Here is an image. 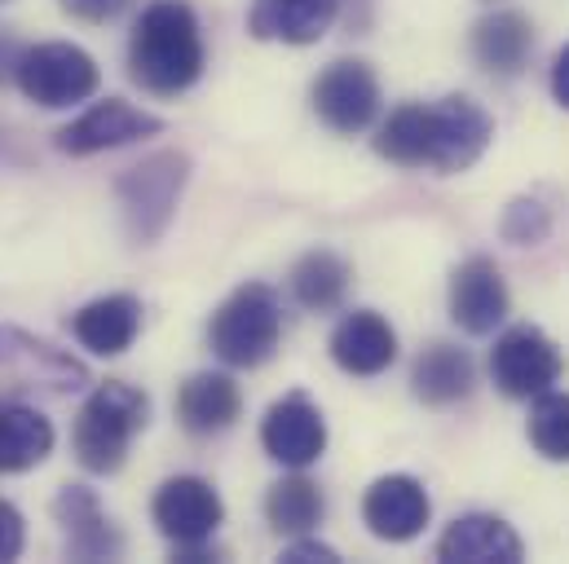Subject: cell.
I'll return each mask as SVG.
<instances>
[{
  "mask_svg": "<svg viewBox=\"0 0 569 564\" xmlns=\"http://www.w3.org/2000/svg\"><path fill=\"white\" fill-rule=\"evenodd\" d=\"M495 141L490 111L468 98L450 93L441 102H402L376 129V150L398 168H432L441 177L468 172Z\"/></svg>",
  "mask_w": 569,
  "mask_h": 564,
  "instance_id": "cell-1",
  "label": "cell"
},
{
  "mask_svg": "<svg viewBox=\"0 0 569 564\" xmlns=\"http://www.w3.org/2000/svg\"><path fill=\"white\" fill-rule=\"evenodd\" d=\"M208 44L186 0H150L129 36V75L154 98H177L203 80Z\"/></svg>",
  "mask_w": 569,
  "mask_h": 564,
  "instance_id": "cell-2",
  "label": "cell"
},
{
  "mask_svg": "<svg viewBox=\"0 0 569 564\" xmlns=\"http://www.w3.org/2000/svg\"><path fill=\"white\" fill-rule=\"evenodd\" d=\"M150 423V397H146L138 384H124V380H107L98 384L80 415L71 427V450H76V463L93 476H111L124 467L129 459V445L133 436Z\"/></svg>",
  "mask_w": 569,
  "mask_h": 564,
  "instance_id": "cell-3",
  "label": "cell"
},
{
  "mask_svg": "<svg viewBox=\"0 0 569 564\" xmlns=\"http://www.w3.org/2000/svg\"><path fill=\"white\" fill-rule=\"evenodd\" d=\"M208 344L234 371L266 366L283 344V300H279V291L266 286V282L234 286L208 322Z\"/></svg>",
  "mask_w": 569,
  "mask_h": 564,
  "instance_id": "cell-4",
  "label": "cell"
},
{
  "mask_svg": "<svg viewBox=\"0 0 569 564\" xmlns=\"http://www.w3.org/2000/svg\"><path fill=\"white\" fill-rule=\"evenodd\" d=\"M89 366L80 357H71L67 349L22 331V326H0V406L13 402H53V397H71L84 393Z\"/></svg>",
  "mask_w": 569,
  "mask_h": 564,
  "instance_id": "cell-5",
  "label": "cell"
},
{
  "mask_svg": "<svg viewBox=\"0 0 569 564\" xmlns=\"http://www.w3.org/2000/svg\"><path fill=\"white\" fill-rule=\"evenodd\" d=\"M190 181V154L186 150H154L142 163L124 168V177L116 181V199H120V216L133 243H154L163 239V230L177 216V203L186 194Z\"/></svg>",
  "mask_w": 569,
  "mask_h": 564,
  "instance_id": "cell-6",
  "label": "cell"
},
{
  "mask_svg": "<svg viewBox=\"0 0 569 564\" xmlns=\"http://www.w3.org/2000/svg\"><path fill=\"white\" fill-rule=\"evenodd\" d=\"M13 84L31 107L67 111L98 93L102 67L89 49H80L71 40H40V44H22V53L13 62Z\"/></svg>",
  "mask_w": 569,
  "mask_h": 564,
  "instance_id": "cell-7",
  "label": "cell"
},
{
  "mask_svg": "<svg viewBox=\"0 0 569 564\" xmlns=\"http://www.w3.org/2000/svg\"><path fill=\"white\" fill-rule=\"evenodd\" d=\"M566 375L561 344L539 326H508L490 349V380L512 402H535L539 393L557 389Z\"/></svg>",
  "mask_w": 569,
  "mask_h": 564,
  "instance_id": "cell-8",
  "label": "cell"
},
{
  "mask_svg": "<svg viewBox=\"0 0 569 564\" xmlns=\"http://www.w3.org/2000/svg\"><path fill=\"white\" fill-rule=\"evenodd\" d=\"M150 521L172 543V552H186L217 538L226 521V503L203 476H168L150 498Z\"/></svg>",
  "mask_w": 569,
  "mask_h": 564,
  "instance_id": "cell-9",
  "label": "cell"
},
{
  "mask_svg": "<svg viewBox=\"0 0 569 564\" xmlns=\"http://www.w3.org/2000/svg\"><path fill=\"white\" fill-rule=\"evenodd\" d=\"M309 102H313V115L331 129V133H367L380 115V75L362 62V58H340L331 62L313 89H309Z\"/></svg>",
  "mask_w": 569,
  "mask_h": 564,
  "instance_id": "cell-10",
  "label": "cell"
},
{
  "mask_svg": "<svg viewBox=\"0 0 569 564\" xmlns=\"http://www.w3.org/2000/svg\"><path fill=\"white\" fill-rule=\"evenodd\" d=\"M159 133H163L159 115H150L124 98H102L89 111H80L67 129H58V150L71 159H89V154H107V150L133 145L142 138H159Z\"/></svg>",
  "mask_w": 569,
  "mask_h": 564,
  "instance_id": "cell-11",
  "label": "cell"
},
{
  "mask_svg": "<svg viewBox=\"0 0 569 564\" xmlns=\"http://www.w3.org/2000/svg\"><path fill=\"white\" fill-rule=\"evenodd\" d=\"M428 516H432V498H428L425 481H416L407 472H389V476L371 481L362 494V525L380 543L420 538Z\"/></svg>",
  "mask_w": 569,
  "mask_h": 564,
  "instance_id": "cell-12",
  "label": "cell"
},
{
  "mask_svg": "<svg viewBox=\"0 0 569 564\" xmlns=\"http://www.w3.org/2000/svg\"><path fill=\"white\" fill-rule=\"evenodd\" d=\"M261 445L274 463H283L291 472L313 467L327 454V420L313 406L309 393H287L279 397L266 420H261Z\"/></svg>",
  "mask_w": 569,
  "mask_h": 564,
  "instance_id": "cell-13",
  "label": "cell"
},
{
  "mask_svg": "<svg viewBox=\"0 0 569 564\" xmlns=\"http://www.w3.org/2000/svg\"><path fill=\"white\" fill-rule=\"evenodd\" d=\"M53 521L62 525V547L71 561H120L124 534L107 516L102 498L89 485H62L53 498Z\"/></svg>",
  "mask_w": 569,
  "mask_h": 564,
  "instance_id": "cell-14",
  "label": "cell"
},
{
  "mask_svg": "<svg viewBox=\"0 0 569 564\" xmlns=\"http://www.w3.org/2000/svg\"><path fill=\"white\" fill-rule=\"evenodd\" d=\"M512 295L490 256H468L450 274V322L468 335H495L508 322Z\"/></svg>",
  "mask_w": 569,
  "mask_h": 564,
  "instance_id": "cell-15",
  "label": "cell"
},
{
  "mask_svg": "<svg viewBox=\"0 0 569 564\" xmlns=\"http://www.w3.org/2000/svg\"><path fill=\"white\" fill-rule=\"evenodd\" d=\"M327 349H331V362H336L345 375H353V380H376V375H385V371L398 362V331L389 326L385 313H376V309H353V313H345V318L336 322Z\"/></svg>",
  "mask_w": 569,
  "mask_h": 564,
  "instance_id": "cell-16",
  "label": "cell"
},
{
  "mask_svg": "<svg viewBox=\"0 0 569 564\" xmlns=\"http://www.w3.org/2000/svg\"><path fill=\"white\" fill-rule=\"evenodd\" d=\"M432 556L441 564H521L526 561V543L503 516L468 512V516H459L441 530Z\"/></svg>",
  "mask_w": 569,
  "mask_h": 564,
  "instance_id": "cell-17",
  "label": "cell"
},
{
  "mask_svg": "<svg viewBox=\"0 0 569 564\" xmlns=\"http://www.w3.org/2000/svg\"><path fill=\"white\" fill-rule=\"evenodd\" d=\"M71 335L93 357H120L142 335V300L129 291H107L71 313Z\"/></svg>",
  "mask_w": 569,
  "mask_h": 564,
  "instance_id": "cell-18",
  "label": "cell"
},
{
  "mask_svg": "<svg viewBox=\"0 0 569 564\" xmlns=\"http://www.w3.org/2000/svg\"><path fill=\"white\" fill-rule=\"evenodd\" d=\"M340 18V0H252L248 31L266 44H318Z\"/></svg>",
  "mask_w": 569,
  "mask_h": 564,
  "instance_id": "cell-19",
  "label": "cell"
},
{
  "mask_svg": "<svg viewBox=\"0 0 569 564\" xmlns=\"http://www.w3.org/2000/svg\"><path fill=\"white\" fill-rule=\"evenodd\" d=\"M535 53V22L521 9H495L472 27V58L490 75H521Z\"/></svg>",
  "mask_w": 569,
  "mask_h": 564,
  "instance_id": "cell-20",
  "label": "cell"
},
{
  "mask_svg": "<svg viewBox=\"0 0 569 564\" xmlns=\"http://www.w3.org/2000/svg\"><path fill=\"white\" fill-rule=\"evenodd\" d=\"M243 415V393L226 371H199L177 389V420L194 436H217Z\"/></svg>",
  "mask_w": 569,
  "mask_h": 564,
  "instance_id": "cell-21",
  "label": "cell"
},
{
  "mask_svg": "<svg viewBox=\"0 0 569 564\" xmlns=\"http://www.w3.org/2000/svg\"><path fill=\"white\" fill-rule=\"evenodd\" d=\"M472 384H477V366H472L468 349H459V344L437 340V344L420 349L411 362V393H416V402H425L432 411L463 402L472 393Z\"/></svg>",
  "mask_w": 569,
  "mask_h": 564,
  "instance_id": "cell-22",
  "label": "cell"
},
{
  "mask_svg": "<svg viewBox=\"0 0 569 564\" xmlns=\"http://www.w3.org/2000/svg\"><path fill=\"white\" fill-rule=\"evenodd\" d=\"M53 441L58 432L40 415V406H27V402L0 406V476L40 467L53 454Z\"/></svg>",
  "mask_w": 569,
  "mask_h": 564,
  "instance_id": "cell-23",
  "label": "cell"
},
{
  "mask_svg": "<svg viewBox=\"0 0 569 564\" xmlns=\"http://www.w3.org/2000/svg\"><path fill=\"white\" fill-rule=\"evenodd\" d=\"M349 282H353V265L331 248H313L291 265V295L309 313L340 309L345 295H349Z\"/></svg>",
  "mask_w": 569,
  "mask_h": 564,
  "instance_id": "cell-24",
  "label": "cell"
},
{
  "mask_svg": "<svg viewBox=\"0 0 569 564\" xmlns=\"http://www.w3.org/2000/svg\"><path fill=\"white\" fill-rule=\"evenodd\" d=\"M322 516H327V498H322V490H318L309 476H300V472L274 481L270 494H266V521H270V530H279L283 538L313 534V530L322 525Z\"/></svg>",
  "mask_w": 569,
  "mask_h": 564,
  "instance_id": "cell-25",
  "label": "cell"
},
{
  "mask_svg": "<svg viewBox=\"0 0 569 564\" xmlns=\"http://www.w3.org/2000/svg\"><path fill=\"white\" fill-rule=\"evenodd\" d=\"M530 445L548 459V463H569V393H539L530 406Z\"/></svg>",
  "mask_w": 569,
  "mask_h": 564,
  "instance_id": "cell-26",
  "label": "cell"
},
{
  "mask_svg": "<svg viewBox=\"0 0 569 564\" xmlns=\"http://www.w3.org/2000/svg\"><path fill=\"white\" fill-rule=\"evenodd\" d=\"M499 230L517 248H539L552 234V208L539 203V199H512L508 212H503V221H499Z\"/></svg>",
  "mask_w": 569,
  "mask_h": 564,
  "instance_id": "cell-27",
  "label": "cell"
},
{
  "mask_svg": "<svg viewBox=\"0 0 569 564\" xmlns=\"http://www.w3.org/2000/svg\"><path fill=\"white\" fill-rule=\"evenodd\" d=\"M62 13H71L76 22H89V27H107L116 18H124L138 0H58Z\"/></svg>",
  "mask_w": 569,
  "mask_h": 564,
  "instance_id": "cell-28",
  "label": "cell"
},
{
  "mask_svg": "<svg viewBox=\"0 0 569 564\" xmlns=\"http://www.w3.org/2000/svg\"><path fill=\"white\" fill-rule=\"evenodd\" d=\"M22 547H27V521L9 498H0V564L18 561Z\"/></svg>",
  "mask_w": 569,
  "mask_h": 564,
  "instance_id": "cell-29",
  "label": "cell"
},
{
  "mask_svg": "<svg viewBox=\"0 0 569 564\" xmlns=\"http://www.w3.org/2000/svg\"><path fill=\"white\" fill-rule=\"evenodd\" d=\"M279 561L283 564H340V552L327 547V543H318L313 534H296L283 552H279Z\"/></svg>",
  "mask_w": 569,
  "mask_h": 564,
  "instance_id": "cell-30",
  "label": "cell"
},
{
  "mask_svg": "<svg viewBox=\"0 0 569 564\" xmlns=\"http://www.w3.org/2000/svg\"><path fill=\"white\" fill-rule=\"evenodd\" d=\"M552 98L569 111V44L552 58Z\"/></svg>",
  "mask_w": 569,
  "mask_h": 564,
  "instance_id": "cell-31",
  "label": "cell"
},
{
  "mask_svg": "<svg viewBox=\"0 0 569 564\" xmlns=\"http://www.w3.org/2000/svg\"><path fill=\"white\" fill-rule=\"evenodd\" d=\"M18 53H22V44H13V36L0 31V84L13 80V62H18Z\"/></svg>",
  "mask_w": 569,
  "mask_h": 564,
  "instance_id": "cell-32",
  "label": "cell"
}]
</instances>
